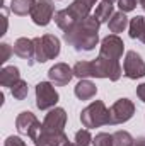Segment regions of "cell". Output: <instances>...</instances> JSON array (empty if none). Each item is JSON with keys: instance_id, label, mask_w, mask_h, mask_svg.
<instances>
[{"instance_id": "obj_13", "label": "cell", "mask_w": 145, "mask_h": 146, "mask_svg": "<svg viewBox=\"0 0 145 146\" xmlns=\"http://www.w3.org/2000/svg\"><path fill=\"white\" fill-rule=\"evenodd\" d=\"M68 141L67 134L62 133H50V131H41L38 134V138L34 139L36 146H63Z\"/></svg>"}, {"instance_id": "obj_32", "label": "cell", "mask_w": 145, "mask_h": 146, "mask_svg": "<svg viewBox=\"0 0 145 146\" xmlns=\"http://www.w3.org/2000/svg\"><path fill=\"white\" fill-rule=\"evenodd\" d=\"M133 146H145V138H138V139L133 143Z\"/></svg>"}, {"instance_id": "obj_21", "label": "cell", "mask_w": 145, "mask_h": 146, "mask_svg": "<svg viewBox=\"0 0 145 146\" xmlns=\"http://www.w3.org/2000/svg\"><path fill=\"white\" fill-rule=\"evenodd\" d=\"M113 3H108V2H101L97 7H96V12H94V17L104 24V22H109V19L113 17Z\"/></svg>"}, {"instance_id": "obj_10", "label": "cell", "mask_w": 145, "mask_h": 146, "mask_svg": "<svg viewBox=\"0 0 145 146\" xmlns=\"http://www.w3.org/2000/svg\"><path fill=\"white\" fill-rule=\"evenodd\" d=\"M53 14H55L53 0H38L31 12V19L36 26H48L53 19Z\"/></svg>"}, {"instance_id": "obj_24", "label": "cell", "mask_w": 145, "mask_h": 146, "mask_svg": "<svg viewBox=\"0 0 145 146\" xmlns=\"http://www.w3.org/2000/svg\"><path fill=\"white\" fill-rule=\"evenodd\" d=\"M113 141H114V146H133L135 143V139L128 131H116L113 134Z\"/></svg>"}, {"instance_id": "obj_36", "label": "cell", "mask_w": 145, "mask_h": 146, "mask_svg": "<svg viewBox=\"0 0 145 146\" xmlns=\"http://www.w3.org/2000/svg\"><path fill=\"white\" fill-rule=\"evenodd\" d=\"M103 2H108V3H114L116 0H103Z\"/></svg>"}, {"instance_id": "obj_8", "label": "cell", "mask_w": 145, "mask_h": 146, "mask_svg": "<svg viewBox=\"0 0 145 146\" xmlns=\"http://www.w3.org/2000/svg\"><path fill=\"white\" fill-rule=\"evenodd\" d=\"M123 72L128 78L137 80L145 76V61L137 51H128L123 61Z\"/></svg>"}, {"instance_id": "obj_26", "label": "cell", "mask_w": 145, "mask_h": 146, "mask_svg": "<svg viewBox=\"0 0 145 146\" xmlns=\"http://www.w3.org/2000/svg\"><path fill=\"white\" fill-rule=\"evenodd\" d=\"M92 146H114L113 134H108V133H99V134H96V138L92 139Z\"/></svg>"}, {"instance_id": "obj_11", "label": "cell", "mask_w": 145, "mask_h": 146, "mask_svg": "<svg viewBox=\"0 0 145 146\" xmlns=\"http://www.w3.org/2000/svg\"><path fill=\"white\" fill-rule=\"evenodd\" d=\"M48 76L50 82L55 85H67L73 78V68H70L67 63H56L48 70Z\"/></svg>"}, {"instance_id": "obj_34", "label": "cell", "mask_w": 145, "mask_h": 146, "mask_svg": "<svg viewBox=\"0 0 145 146\" xmlns=\"http://www.w3.org/2000/svg\"><path fill=\"white\" fill-rule=\"evenodd\" d=\"M140 5H142V9H144V12H145V0H140Z\"/></svg>"}, {"instance_id": "obj_20", "label": "cell", "mask_w": 145, "mask_h": 146, "mask_svg": "<svg viewBox=\"0 0 145 146\" xmlns=\"http://www.w3.org/2000/svg\"><path fill=\"white\" fill-rule=\"evenodd\" d=\"M55 22H56V26H58L63 33H67L68 29H72L73 26L77 24V22L73 21V17L68 14V10H67V9L58 10V12L55 14Z\"/></svg>"}, {"instance_id": "obj_23", "label": "cell", "mask_w": 145, "mask_h": 146, "mask_svg": "<svg viewBox=\"0 0 145 146\" xmlns=\"http://www.w3.org/2000/svg\"><path fill=\"white\" fill-rule=\"evenodd\" d=\"M10 92H12V97H14L15 100H24V99L28 97L29 87H28V83H26L24 80H19V82H15V83L10 87Z\"/></svg>"}, {"instance_id": "obj_27", "label": "cell", "mask_w": 145, "mask_h": 146, "mask_svg": "<svg viewBox=\"0 0 145 146\" xmlns=\"http://www.w3.org/2000/svg\"><path fill=\"white\" fill-rule=\"evenodd\" d=\"M34 42V60L38 63H44L46 58H44V53H43V46H41V37H34L33 39Z\"/></svg>"}, {"instance_id": "obj_7", "label": "cell", "mask_w": 145, "mask_h": 146, "mask_svg": "<svg viewBox=\"0 0 145 146\" xmlns=\"http://www.w3.org/2000/svg\"><path fill=\"white\" fill-rule=\"evenodd\" d=\"M123 51H125V42L118 34H109L101 41L99 54L104 56V58L119 61V58L123 56Z\"/></svg>"}, {"instance_id": "obj_12", "label": "cell", "mask_w": 145, "mask_h": 146, "mask_svg": "<svg viewBox=\"0 0 145 146\" xmlns=\"http://www.w3.org/2000/svg\"><path fill=\"white\" fill-rule=\"evenodd\" d=\"M96 2L97 0H73L72 3L68 5L67 10L73 17L75 22H80V21H84V19L89 17V14H91L92 7L96 5Z\"/></svg>"}, {"instance_id": "obj_9", "label": "cell", "mask_w": 145, "mask_h": 146, "mask_svg": "<svg viewBox=\"0 0 145 146\" xmlns=\"http://www.w3.org/2000/svg\"><path fill=\"white\" fill-rule=\"evenodd\" d=\"M67 124V112L62 107H53L46 114L41 131H50V133H62Z\"/></svg>"}, {"instance_id": "obj_1", "label": "cell", "mask_w": 145, "mask_h": 146, "mask_svg": "<svg viewBox=\"0 0 145 146\" xmlns=\"http://www.w3.org/2000/svg\"><path fill=\"white\" fill-rule=\"evenodd\" d=\"M99 26L101 22L94 15H89L63 33V39L75 51H92L99 42Z\"/></svg>"}, {"instance_id": "obj_6", "label": "cell", "mask_w": 145, "mask_h": 146, "mask_svg": "<svg viewBox=\"0 0 145 146\" xmlns=\"http://www.w3.org/2000/svg\"><path fill=\"white\" fill-rule=\"evenodd\" d=\"M111 126L114 124H123L126 121H130L135 114V104L130 99H119L111 106Z\"/></svg>"}, {"instance_id": "obj_33", "label": "cell", "mask_w": 145, "mask_h": 146, "mask_svg": "<svg viewBox=\"0 0 145 146\" xmlns=\"http://www.w3.org/2000/svg\"><path fill=\"white\" fill-rule=\"evenodd\" d=\"M63 146H79V145H77V143H68V141H67Z\"/></svg>"}, {"instance_id": "obj_15", "label": "cell", "mask_w": 145, "mask_h": 146, "mask_svg": "<svg viewBox=\"0 0 145 146\" xmlns=\"http://www.w3.org/2000/svg\"><path fill=\"white\" fill-rule=\"evenodd\" d=\"M41 46H43V53H44L46 61L55 60L60 54V39L53 34H44L41 37Z\"/></svg>"}, {"instance_id": "obj_35", "label": "cell", "mask_w": 145, "mask_h": 146, "mask_svg": "<svg viewBox=\"0 0 145 146\" xmlns=\"http://www.w3.org/2000/svg\"><path fill=\"white\" fill-rule=\"evenodd\" d=\"M140 41H142V42H144V44H145V33H144V34H142V37H140Z\"/></svg>"}, {"instance_id": "obj_29", "label": "cell", "mask_w": 145, "mask_h": 146, "mask_svg": "<svg viewBox=\"0 0 145 146\" xmlns=\"http://www.w3.org/2000/svg\"><path fill=\"white\" fill-rule=\"evenodd\" d=\"M0 49H2V56H0V63H5L7 60H9V56H10V53L14 51L7 42H2L0 44Z\"/></svg>"}, {"instance_id": "obj_17", "label": "cell", "mask_w": 145, "mask_h": 146, "mask_svg": "<svg viewBox=\"0 0 145 146\" xmlns=\"http://www.w3.org/2000/svg\"><path fill=\"white\" fill-rule=\"evenodd\" d=\"M21 80V73L17 66H3L0 72V85L2 87H12L15 82Z\"/></svg>"}, {"instance_id": "obj_16", "label": "cell", "mask_w": 145, "mask_h": 146, "mask_svg": "<svg viewBox=\"0 0 145 146\" xmlns=\"http://www.w3.org/2000/svg\"><path fill=\"white\" fill-rule=\"evenodd\" d=\"M73 92H75L77 99H80V100H89V99L96 97V94H97V87H96L92 82H89V80L85 78V80H80V82L75 85Z\"/></svg>"}, {"instance_id": "obj_14", "label": "cell", "mask_w": 145, "mask_h": 146, "mask_svg": "<svg viewBox=\"0 0 145 146\" xmlns=\"http://www.w3.org/2000/svg\"><path fill=\"white\" fill-rule=\"evenodd\" d=\"M12 49H14V54H17L22 60H28L29 65H33V60H34V42H33V39L19 37L14 42V48Z\"/></svg>"}, {"instance_id": "obj_25", "label": "cell", "mask_w": 145, "mask_h": 146, "mask_svg": "<svg viewBox=\"0 0 145 146\" xmlns=\"http://www.w3.org/2000/svg\"><path fill=\"white\" fill-rule=\"evenodd\" d=\"M92 136L89 133V129H80L75 133V143L79 146H91L92 145Z\"/></svg>"}, {"instance_id": "obj_2", "label": "cell", "mask_w": 145, "mask_h": 146, "mask_svg": "<svg viewBox=\"0 0 145 146\" xmlns=\"http://www.w3.org/2000/svg\"><path fill=\"white\" fill-rule=\"evenodd\" d=\"M121 73H123V68L119 61L104 58L101 54L94 61H79L73 66V76L80 80L94 76V78H109L111 82H118Z\"/></svg>"}, {"instance_id": "obj_4", "label": "cell", "mask_w": 145, "mask_h": 146, "mask_svg": "<svg viewBox=\"0 0 145 146\" xmlns=\"http://www.w3.org/2000/svg\"><path fill=\"white\" fill-rule=\"evenodd\" d=\"M60 100L58 92L50 82H39L36 85V107L39 110L53 109Z\"/></svg>"}, {"instance_id": "obj_31", "label": "cell", "mask_w": 145, "mask_h": 146, "mask_svg": "<svg viewBox=\"0 0 145 146\" xmlns=\"http://www.w3.org/2000/svg\"><path fill=\"white\" fill-rule=\"evenodd\" d=\"M137 95H138V99L145 102V83H140L138 87H137Z\"/></svg>"}, {"instance_id": "obj_18", "label": "cell", "mask_w": 145, "mask_h": 146, "mask_svg": "<svg viewBox=\"0 0 145 146\" xmlns=\"http://www.w3.org/2000/svg\"><path fill=\"white\" fill-rule=\"evenodd\" d=\"M126 26H128V17H126L125 12H121V10H119V12H114L113 17L109 19V22H108V27L113 34L123 33V31L126 29Z\"/></svg>"}, {"instance_id": "obj_22", "label": "cell", "mask_w": 145, "mask_h": 146, "mask_svg": "<svg viewBox=\"0 0 145 146\" xmlns=\"http://www.w3.org/2000/svg\"><path fill=\"white\" fill-rule=\"evenodd\" d=\"M145 33V19L142 15H137L130 21V37L132 39H140Z\"/></svg>"}, {"instance_id": "obj_19", "label": "cell", "mask_w": 145, "mask_h": 146, "mask_svg": "<svg viewBox=\"0 0 145 146\" xmlns=\"http://www.w3.org/2000/svg\"><path fill=\"white\" fill-rule=\"evenodd\" d=\"M36 5V0H12L10 2V12L15 15H31L33 9Z\"/></svg>"}, {"instance_id": "obj_28", "label": "cell", "mask_w": 145, "mask_h": 146, "mask_svg": "<svg viewBox=\"0 0 145 146\" xmlns=\"http://www.w3.org/2000/svg\"><path fill=\"white\" fill-rule=\"evenodd\" d=\"M118 7H119V10L121 12H132V10H135V7H137V0H118Z\"/></svg>"}, {"instance_id": "obj_3", "label": "cell", "mask_w": 145, "mask_h": 146, "mask_svg": "<svg viewBox=\"0 0 145 146\" xmlns=\"http://www.w3.org/2000/svg\"><path fill=\"white\" fill-rule=\"evenodd\" d=\"M80 121H82L84 127H87V129L108 126V124H111V112L104 106V102L94 100L80 112Z\"/></svg>"}, {"instance_id": "obj_30", "label": "cell", "mask_w": 145, "mask_h": 146, "mask_svg": "<svg viewBox=\"0 0 145 146\" xmlns=\"http://www.w3.org/2000/svg\"><path fill=\"white\" fill-rule=\"evenodd\" d=\"M3 146H28L19 136H9L5 141H3Z\"/></svg>"}, {"instance_id": "obj_5", "label": "cell", "mask_w": 145, "mask_h": 146, "mask_svg": "<svg viewBox=\"0 0 145 146\" xmlns=\"http://www.w3.org/2000/svg\"><path fill=\"white\" fill-rule=\"evenodd\" d=\"M41 122L36 119V115L33 114V112H29V110H24V112H21L19 115H17V119H15V127H17V131L21 133V134H24V136H29L33 141L38 138V134L41 133Z\"/></svg>"}]
</instances>
